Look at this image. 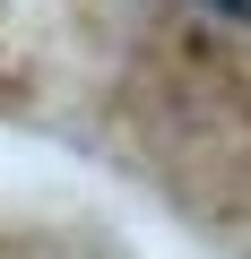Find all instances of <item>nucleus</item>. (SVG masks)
Instances as JSON below:
<instances>
[{
    "label": "nucleus",
    "instance_id": "f257e3e1",
    "mask_svg": "<svg viewBox=\"0 0 251 259\" xmlns=\"http://www.w3.org/2000/svg\"><path fill=\"white\" fill-rule=\"evenodd\" d=\"M199 18H225V26H251V0H191Z\"/></svg>",
    "mask_w": 251,
    "mask_h": 259
}]
</instances>
